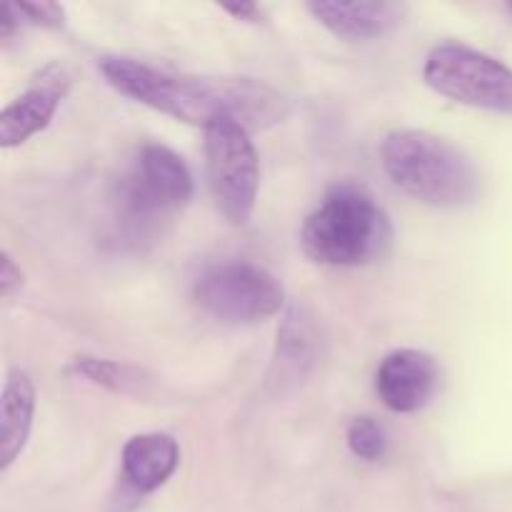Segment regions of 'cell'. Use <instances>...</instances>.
Masks as SVG:
<instances>
[{"label": "cell", "mask_w": 512, "mask_h": 512, "mask_svg": "<svg viewBox=\"0 0 512 512\" xmlns=\"http://www.w3.org/2000/svg\"><path fill=\"white\" fill-rule=\"evenodd\" d=\"M98 68L118 93L190 125L235 123L250 133L278 125L288 115L283 93L253 78L170 73L123 55L100 58Z\"/></svg>", "instance_id": "6da1fadb"}, {"label": "cell", "mask_w": 512, "mask_h": 512, "mask_svg": "<svg viewBox=\"0 0 512 512\" xmlns=\"http://www.w3.org/2000/svg\"><path fill=\"white\" fill-rule=\"evenodd\" d=\"M380 163L403 193L438 208L468 205L478 195L473 160L440 135L428 130H393L380 145Z\"/></svg>", "instance_id": "7a4b0ae2"}, {"label": "cell", "mask_w": 512, "mask_h": 512, "mask_svg": "<svg viewBox=\"0 0 512 512\" xmlns=\"http://www.w3.org/2000/svg\"><path fill=\"white\" fill-rule=\"evenodd\" d=\"M393 243L388 213L373 195L355 185H338L305 218L300 245L315 263L358 268L383 258Z\"/></svg>", "instance_id": "3957f363"}, {"label": "cell", "mask_w": 512, "mask_h": 512, "mask_svg": "<svg viewBox=\"0 0 512 512\" xmlns=\"http://www.w3.org/2000/svg\"><path fill=\"white\" fill-rule=\"evenodd\" d=\"M193 300L205 315L230 325L260 323L285 305V288L270 270L245 260L215 263L200 273Z\"/></svg>", "instance_id": "277c9868"}, {"label": "cell", "mask_w": 512, "mask_h": 512, "mask_svg": "<svg viewBox=\"0 0 512 512\" xmlns=\"http://www.w3.org/2000/svg\"><path fill=\"white\" fill-rule=\"evenodd\" d=\"M423 78L455 103L512 115V70L493 55L463 43H440L425 58Z\"/></svg>", "instance_id": "5b68a950"}, {"label": "cell", "mask_w": 512, "mask_h": 512, "mask_svg": "<svg viewBox=\"0 0 512 512\" xmlns=\"http://www.w3.org/2000/svg\"><path fill=\"white\" fill-rule=\"evenodd\" d=\"M193 195L188 165L165 145H145L118 185V208L133 228H150L155 220L183 208Z\"/></svg>", "instance_id": "8992f818"}, {"label": "cell", "mask_w": 512, "mask_h": 512, "mask_svg": "<svg viewBox=\"0 0 512 512\" xmlns=\"http://www.w3.org/2000/svg\"><path fill=\"white\" fill-rule=\"evenodd\" d=\"M205 165L220 213L233 225L248 223L260 185L258 153L248 130L235 123L205 128Z\"/></svg>", "instance_id": "52a82bcc"}, {"label": "cell", "mask_w": 512, "mask_h": 512, "mask_svg": "<svg viewBox=\"0 0 512 512\" xmlns=\"http://www.w3.org/2000/svg\"><path fill=\"white\" fill-rule=\"evenodd\" d=\"M438 385V363L423 350H395L385 355L375 373V390L393 413H415L425 408Z\"/></svg>", "instance_id": "ba28073f"}, {"label": "cell", "mask_w": 512, "mask_h": 512, "mask_svg": "<svg viewBox=\"0 0 512 512\" xmlns=\"http://www.w3.org/2000/svg\"><path fill=\"white\" fill-rule=\"evenodd\" d=\"M70 75L60 65H50L40 73V78L20 93L13 103H8L0 113V145L15 148L45 130L58 110L60 100L68 93Z\"/></svg>", "instance_id": "9c48e42d"}, {"label": "cell", "mask_w": 512, "mask_h": 512, "mask_svg": "<svg viewBox=\"0 0 512 512\" xmlns=\"http://www.w3.org/2000/svg\"><path fill=\"white\" fill-rule=\"evenodd\" d=\"M308 10L320 25L345 40L383 38L405 23L408 5L378 0V3H338V0H315Z\"/></svg>", "instance_id": "30bf717a"}, {"label": "cell", "mask_w": 512, "mask_h": 512, "mask_svg": "<svg viewBox=\"0 0 512 512\" xmlns=\"http://www.w3.org/2000/svg\"><path fill=\"white\" fill-rule=\"evenodd\" d=\"M313 315L303 305H293L278 328V345H275L270 385L283 390L285 385L303 383L310 368L315 365L320 348V335L315 330Z\"/></svg>", "instance_id": "8fae6325"}, {"label": "cell", "mask_w": 512, "mask_h": 512, "mask_svg": "<svg viewBox=\"0 0 512 512\" xmlns=\"http://www.w3.org/2000/svg\"><path fill=\"white\" fill-rule=\"evenodd\" d=\"M180 448L165 433H143L123 445V478L135 493L158 490L178 470Z\"/></svg>", "instance_id": "7c38bea8"}, {"label": "cell", "mask_w": 512, "mask_h": 512, "mask_svg": "<svg viewBox=\"0 0 512 512\" xmlns=\"http://www.w3.org/2000/svg\"><path fill=\"white\" fill-rule=\"evenodd\" d=\"M35 413V385L28 373H8L0 395V470H8L28 443Z\"/></svg>", "instance_id": "4fadbf2b"}, {"label": "cell", "mask_w": 512, "mask_h": 512, "mask_svg": "<svg viewBox=\"0 0 512 512\" xmlns=\"http://www.w3.org/2000/svg\"><path fill=\"white\" fill-rule=\"evenodd\" d=\"M75 370L80 375H85L88 380H93L95 385H103V388L113 390V393H140V388L145 383L140 370L123 363H115V360L90 358V355L75 358Z\"/></svg>", "instance_id": "5bb4252c"}, {"label": "cell", "mask_w": 512, "mask_h": 512, "mask_svg": "<svg viewBox=\"0 0 512 512\" xmlns=\"http://www.w3.org/2000/svg\"><path fill=\"white\" fill-rule=\"evenodd\" d=\"M348 448L355 458L368 460L375 463L385 455L388 448V438H385V430L378 420L368 418V415H360L353 423L348 425Z\"/></svg>", "instance_id": "9a60e30c"}, {"label": "cell", "mask_w": 512, "mask_h": 512, "mask_svg": "<svg viewBox=\"0 0 512 512\" xmlns=\"http://www.w3.org/2000/svg\"><path fill=\"white\" fill-rule=\"evenodd\" d=\"M18 10L30 23L43 25V28H60L65 20L63 5L50 3V0H20Z\"/></svg>", "instance_id": "2e32d148"}, {"label": "cell", "mask_w": 512, "mask_h": 512, "mask_svg": "<svg viewBox=\"0 0 512 512\" xmlns=\"http://www.w3.org/2000/svg\"><path fill=\"white\" fill-rule=\"evenodd\" d=\"M20 285H23V270L13 263L8 253H3L0 255V293L3 298H10L15 290H20Z\"/></svg>", "instance_id": "e0dca14e"}, {"label": "cell", "mask_w": 512, "mask_h": 512, "mask_svg": "<svg viewBox=\"0 0 512 512\" xmlns=\"http://www.w3.org/2000/svg\"><path fill=\"white\" fill-rule=\"evenodd\" d=\"M20 28V10L18 3H5L0 0V40H8L18 33Z\"/></svg>", "instance_id": "ac0fdd59"}, {"label": "cell", "mask_w": 512, "mask_h": 512, "mask_svg": "<svg viewBox=\"0 0 512 512\" xmlns=\"http://www.w3.org/2000/svg\"><path fill=\"white\" fill-rule=\"evenodd\" d=\"M220 8L238 20H258L260 18V8L255 3H225V5H220Z\"/></svg>", "instance_id": "d6986e66"}]
</instances>
